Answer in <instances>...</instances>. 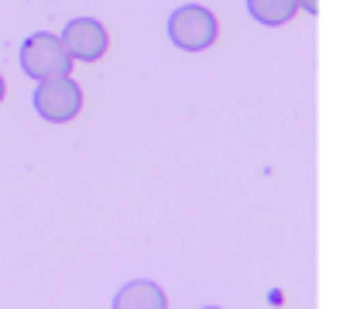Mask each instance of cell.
I'll list each match as a JSON object with an SVG mask.
<instances>
[{
  "mask_svg": "<svg viewBox=\"0 0 350 309\" xmlns=\"http://www.w3.org/2000/svg\"><path fill=\"white\" fill-rule=\"evenodd\" d=\"M18 62L25 69V76H31L35 83L42 79H52V76H69L72 72V59L66 55L59 35L52 31H35L21 42V52H18Z\"/></svg>",
  "mask_w": 350,
  "mask_h": 309,
  "instance_id": "7a4b0ae2",
  "label": "cell"
},
{
  "mask_svg": "<svg viewBox=\"0 0 350 309\" xmlns=\"http://www.w3.org/2000/svg\"><path fill=\"white\" fill-rule=\"evenodd\" d=\"M4 93H8V83H4V76H0V103H4Z\"/></svg>",
  "mask_w": 350,
  "mask_h": 309,
  "instance_id": "ba28073f",
  "label": "cell"
},
{
  "mask_svg": "<svg viewBox=\"0 0 350 309\" xmlns=\"http://www.w3.org/2000/svg\"><path fill=\"white\" fill-rule=\"evenodd\" d=\"M165 35L175 49L183 52H206L217 35H220V25H217V14L203 4H183L175 8L165 21Z\"/></svg>",
  "mask_w": 350,
  "mask_h": 309,
  "instance_id": "6da1fadb",
  "label": "cell"
},
{
  "mask_svg": "<svg viewBox=\"0 0 350 309\" xmlns=\"http://www.w3.org/2000/svg\"><path fill=\"white\" fill-rule=\"evenodd\" d=\"M244 4H247V14L265 28H282L299 14L295 0H244Z\"/></svg>",
  "mask_w": 350,
  "mask_h": 309,
  "instance_id": "8992f818",
  "label": "cell"
},
{
  "mask_svg": "<svg viewBox=\"0 0 350 309\" xmlns=\"http://www.w3.org/2000/svg\"><path fill=\"white\" fill-rule=\"evenodd\" d=\"M295 4H299L302 14H312V18L319 14V0H295Z\"/></svg>",
  "mask_w": 350,
  "mask_h": 309,
  "instance_id": "52a82bcc",
  "label": "cell"
},
{
  "mask_svg": "<svg viewBox=\"0 0 350 309\" xmlns=\"http://www.w3.org/2000/svg\"><path fill=\"white\" fill-rule=\"evenodd\" d=\"M59 42H62V49L72 62H96V59L107 55L110 35L96 18H72V21H66Z\"/></svg>",
  "mask_w": 350,
  "mask_h": 309,
  "instance_id": "277c9868",
  "label": "cell"
},
{
  "mask_svg": "<svg viewBox=\"0 0 350 309\" xmlns=\"http://www.w3.org/2000/svg\"><path fill=\"white\" fill-rule=\"evenodd\" d=\"M110 309H168V299L158 282L151 278H134L120 285L110 299Z\"/></svg>",
  "mask_w": 350,
  "mask_h": 309,
  "instance_id": "5b68a950",
  "label": "cell"
},
{
  "mask_svg": "<svg viewBox=\"0 0 350 309\" xmlns=\"http://www.w3.org/2000/svg\"><path fill=\"white\" fill-rule=\"evenodd\" d=\"M203 309H220V306H203Z\"/></svg>",
  "mask_w": 350,
  "mask_h": 309,
  "instance_id": "9c48e42d",
  "label": "cell"
},
{
  "mask_svg": "<svg viewBox=\"0 0 350 309\" xmlns=\"http://www.w3.org/2000/svg\"><path fill=\"white\" fill-rule=\"evenodd\" d=\"M31 107L45 124H69L83 110V90L72 76H52L35 86Z\"/></svg>",
  "mask_w": 350,
  "mask_h": 309,
  "instance_id": "3957f363",
  "label": "cell"
}]
</instances>
